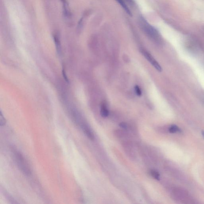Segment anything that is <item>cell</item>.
Returning <instances> with one entry per match:
<instances>
[{
  "label": "cell",
  "instance_id": "ba28073f",
  "mask_svg": "<svg viewBox=\"0 0 204 204\" xmlns=\"http://www.w3.org/2000/svg\"><path fill=\"white\" fill-rule=\"evenodd\" d=\"M54 40L57 49L58 50V52H59V51L60 50V41H59L58 37V36H57L56 35H54Z\"/></svg>",
  "mask_w": 204,
  "mask_h": 204
},
{
  "label": "cell",
  "instance_id": "30bf717a",
  "mask_svg": "<svg viewBox=\"0 0 204 204\" xmlns=\"http://www.w3.org/2000/svg\"><path fill=\"white\" fill-rule=\"evenodd\" d=\"M134 90H135V93L138 96H141L142 95V91H141L138 85H136L134 87Z\"/></svg>",
  "mask_w": 204,
  "mask_h": 204
},
{
  "label": "cell",
  "instance_id": "277c9868",
  "mask_svg": "<svg viewBox=\"0 0 204 204\" xmlns=\"http://www.w3.org/2000/svg\"><path fill=\"white\" fill-rule=\"evenodd\" d=\"M62 2L63 12L65 17L68 19H70L71 17V14L69 11V5L66 0H61Z\"/></svg>",
  "mask_w": 204,
  "mask_h": 204
},
{
  "label": "cell",
  "instance_id": "7c38bea8",
  "mask_svg": "<svg viewBox=\"0 0 204 204\" xmlns=\"http://www.w3.org/2000/svg\"><path fill=\"white\" fill-rule=\"evenodd\" d=\"M122 128L124 129H126L127 128V125L125 123H121L119 125Z\"/></svg>",
  "mask_w": 204,
  "mask_h": 204
},
{
  "label": "cell",
  "instance_id": "52a82bcc",
  "mask_svg": "<svg viewBox=\"0 0 204 204\" xmlns=\"http://www.w3.org/2000/svg\"><path fill=\"white\" fill-rule=\"evenodd\" d=\"M180 129L175 125H172L169 129V131L171 133H176L181 132Z\"/></svg>",
  "mask_w": 204,
  "mask_h": 204
},
{
  "label": "cell",
  "instance_id": "3957f363",
  "mask_svg": "<svg viewBox=\"0 0 204 204\" xmlns=\"http://www.w3.org/2000/svg\"><path fill=\"white\" fill-rule=\"evenodd\" d=\"M141 52L144 56L145 58L147 59L148 61L150 62V63L154 67V68H156L157 70L159 72L162 71V68L161 67L160 65L148 52L144 50H142Z\"/></svg>",
  "mask_w": 204,
  "mask_h": 204
},
{
  "label": "cell",
  "instance_id": "9c48e42d",
  "mask_svg": "<svg viewBox=\"0 0 204 204\" xmlns=\"http://www.w3.org/2000/svg\"><path fill=\"white\" fill-rule=\"evenodd\" d=\"M150 173L153 177L154 178L156 179L159 180V179H160V175H159L158 172H156V171L151 170L150 171Z\"/></svg>",
  "mask_w": 204,
  "mask_h": 204
},
{
  "label": "cell",
  "instance_id": "5b68a950",
  "mask_svg": "<svg viewBox=\"0 0 204 204\" xmlns=\"http://www.w3.org/2000/svg\"><path fill=\"white\" fill-rule=\"evenodd\" d=\"M101 114L102 117H107L109 115V112L105 104L103 103L101 105Z\"/></svg>",
  "mask_w": 204,
  "mask_h": 204
},
{
  "label": "cell",
  "instance_id": "8992f818",
  "mask_svg": "<svg viewBox=\"0 0 204 204\" xmlns=\"http://www.w3.org/2000/svg\"><path fill=\"white\" fill-rule=\"evenodd\" d=\"M116 1L119 3V4H120L122 7L127 12V14H128L129 15H132L131 12L128 7L126 3H125V2H124L123 0H116Z\"/></svg>",
  "mask_w": 204,
  "mask_h": 204
},
{
  "label": "cell",
  "instance_id": "7a4b0ae2",
  "mask_svg": "<svg viewBox=\"0 0 204 204\" xmlns=\"http://www.w3.org/2000/svg\"><path fill=\"white\" fill-rule=\"evenodd\" d=\"M141 20L142 27H143V29L151 37H158L159 34H158V31L156 30L150 25V24L148 23L144 19H143V18H141Z\"/></svg>",
  "mask_w": 204,
  "mask_h": 204
},
{
  "label": "cell",
  "instance_id": "4fadbf2b",
  "mask_svg": "<svg viewBox=\"0 0 204 204\" xmlns=\"http://www.w3.org/2000/svg\"><path fill=\"white\" fill-rule=\"evenodd\" d=\"M63 77L65 79V80L68 82L69 80H68V77H67L66 74L64 70H63Z\"/></svg>",
  "mask_w": 204,
  "mask_h": 204
},
{
  "label": "cell",
  "instance_id": "6da1fadb",
  "mask_svg": "<svg viewBox=\"0 0 204 204\" xmlns=\"http://www.w3.org/2000/svg\"><path fill=\"white\" fill-rule=\"evenodd\" d=\"M12 150L15 161L18 168L24 175L29 176L31 174V170L25 158L20 151L15 148H12Z\"/></svg>",
  "mask_w": 204,
  "mask_h": 204
},
{
  "label": "cell",
  "instance_id": "5bb4252c",
  "mask_svg": "<svg viewBox=\"0 0 204 204\" xmlns=\"http://www.w3.org/2000/svg\"><path fill=\"white\" fill-rule=\"evenodd\" d=\"M202 134L204 138V131H202Z\"/></svg>",
  "mask_w": 204,
  "mask_h": 204
},
{
  "label": "cell",
  "instance_id": "8fae6325",
  "mask_svg": "<svg viewBox=\"0 0 204 204\" xmlns=\"http://www.w3.org/2000/svg\"><path fill=\"white\" fill-rule=\"evenodd\" d=\"M5 120L2 115L1 112V114H0V125L1 126H4L5 124Z\"/></svg>",
  "mask_w": 204,
  "mask_h": 204
}]
</instances>
